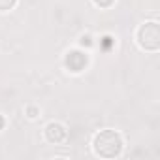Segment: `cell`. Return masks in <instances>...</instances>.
I'll list each match as a JSON object with an SVG mask.
<instances>
[{"mask_svg": "<svg viewBox=\"0 0 160 160\" xmlns=\"http://www.w3.org/2000/svg\"><path fill=\"white\" fill-rule=\"evenodd\" d=\"M92 147H94V152L98 156H104V158H115L121 154L122 151V138L119 132L115 130H102L94 136V141H92Z\"/></svg>", "mask_w": 160, "mask_h": 160, "instance_id": "6da1fadb", "label": "cell"}, {"mask_svg": "<svg viewBox=\"0 0 160 160\" xmlns=\"http://www.w3.org/2000/svg\"><path fill=\"white\" fill-rule=\"evenodd\" d=\"M138 43L145 51H158L160 49V27L156 21L143 23L138 30Z\"/></svg>", "mask_w": 160, "mask_h": 160, "instance_id": "7a4b0ae2", "label": "cell"}, {"mask_svg": "<svg viewBox=\"0 0 160 160\" xmlns=\"http://www.w3.org/2000/svg\"><path fill=\"white\" fill-rule=\"evenodd\" d=\"M89 62V57L81 51H70L66 55V68L72 72H81Z\"/></svg>", "mask_w": 160, "mask_h": 160, "instance_id": "3957f363", "label": "cell"}, {"mask_svg": "<svg viewBox=\"0 0 160 160\" xmlns=\"http://www.w3.org/2000/svg\"><path fill=\"white\" fill-rule=\"evenodd\" d=\"M45 138L51 143H60V141L66 139V128L58 122H49L45 126Z\"/></svg>", "mask_w": 160, "mask_h": 160, "instance_id": "277c9868", "label": "cell"}, {"mask_svg": "<svg viewBox=\"0 0 160 160\" xmlns=\"http://www.w3.org/2000/svg\"><path fill=\"white\" fill-rule=\"evenodd\" d=\"M17 4V0H0V12H10Z\"/></svg>", "mask_w": 160, "mask_h": 160, "instance_id": "5b68a950", "label": "cell"}, {"mask_svg": "<svg viewBox=\"0 0 160 160\" xmlns=\"http://www.w3.org/2000/svg\"><path fill=\"white\" fill-rule=\"evenodd\" d=\"M92 2H94L98 8H109V6H113L115 0H92Z\"/></svg>", "mask_w": 160, "mask_h": 160, "instance_id": "8992f818", "label": "cell"}, {"mask_svg": "<svg viewBox=\"0 0 160 160\" xmlns=\"http://www.w3.org/2000/svg\"><path fill=\"white\" fill-rule=\"evenodd\" d=\"M2 126H4V119H2V117H0V128H2Z\"/></svg>", "mask_w": 160, "mask_h": 160, "instance_id": "52a82bcc", "label": "cell"}]
</instances>
